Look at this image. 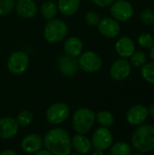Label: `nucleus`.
<instances>
[{"label":"nucleus","mask_w":154,"mask_h":155,"mask_svg":"<svg viewBox=\"0 0 154 155\" xmlns=\"http://www.w3.org/2000/svg\"><path fill=\"white\" fill-rule=\"evenodd\" d=\"M44 146L54 155H69L72 153L71 137L68 132L60 127L50 129L43 138Z\"/></svg>","instance_id":"1"},{"label":"nucleus","mask_w":154,"mask_h":155,"mask_svg":"<svg viewBox=\"0 0 154 155\" xmlns=\"http://www.w3.org/2000/svg\"><path fill=\"white\" fill-rule=\"evenodd\" d=\"M133 148L141 153H148L154 151V126L152 124H141L132 135Z\"/></svg>","instance_id":"2"},{"label":"nucleus","mask_w":154,"mask_h":155,"mask_svg":"<svg viewBox=\"0 0 154 155\" xmlns=\"http://www.w3.org/2000/svg\"><path fill=\"white\" fill-rule=\"evenodd\" d=\"M95 113L90 108L82 107L77 109L72 117L73 128L76 134H88L95 123Z\"/></svg>","instance_id":"3"},{"label":"nucleus","mask_w":154,"mask_h":155,"mask_svg":"<svg viewBox=\"0 0 154 155\" xmlns=\"http://www.w3.org/2000/svg\"><path fill=\"white\" fill-rule=\"evenodd\" d=\"M68 33V26L66 23L58 18L48 20L44 29V39L52 44L58 43L64 40Z\"/></svg>","instance_id":"4"},{"label":"nucleus","mask_w":154,"mask_h":155,"mask_svg":"<svg viewBox=\"0 0 154 155\" xmlns=\"http://www.w3.org/2000/svg\"><path fill=\"white\" fill-rule=\"evenodd\" d=\"M77 64L79 69L86 73L98 72L103 65L101 56L93 51L82 52L77 57Z\"/></svg>","instance_id":"5"},{"label":"nucleus","mask_w":154,"mask_h":155,"mask_svg":"<svg viewBox=\"0 0 154 155\" xmlns=\"http://www.w3.org/2000/svg\"><path fill=\"white\" fill-rule=\"evenodd\" d=\"M70 114V107L66 103L58 102L51 104L46 112L45 118L49 124L53 125H58L67 120Z\"/></svg>","instance_id":"6"},{"label":"nucleus","mask_w":154,"mask_h":155,"mask_svg":"<svg viewBox=\"0 0 154 155\" xmlns=\"http://www.w3.org/2000/svg\"><path fill=\"white\" fill-rule=\"evenodd\" d=\"M29 65V56L23 51L13 52L7 59V69L15 75L24 74Z\"/></svg>","instance_id":"7"},{"label":"nucleus","mask_w":154,"mask_h":155,"mask_svg":"<svg viewBox=\"0 0 154 155\" xmlns=\"http://www.w3.org/2000/svg\"><path fill=\"white\" fill-rule=\"evenodd\" d=\"M91 141H92L93 148L103 152L108 150L112 146L113 136L112 132L109 130V128L101 126L94 131Z\"/></svg>","instance_id":"8"},{"label":"nucleus","mask_w":154,"mask_h":155,"mask_svg":"<svg viewBox=\"0 0 154 155\" xmlns=\"http://www.w3.org/2000/svg\"><path fill=\"white\" fill-rule=\"evenodd\" d=\"M133 5L126 0H114L111 5V14L117 21L125 22L133 17Z\"/></svg>","instance_id":"9"},{"label":"nucleus","mask_w":154,"mask_h":155,"mask_svg":"<svg viewBox=\"0 0 154 155\" xmlns=\"http://www.w3.org/2000/svg\"><path fill=\"white\" fill-rule=\"evenodd\" d=\"M131 64L125 58L114 61L110 68V75L114 81H123L131 74Z\"/></svg>","instance_id":"10"},{"label":"nucleus","mask_w":154,"mask_h":155,"mask_svg":"<svg viewBox=\"0 0 154 155\" xmlns=\"http://www.w3.org/2000/svg\"><path fill=\"white\" fill-rule=\"evenodd\" d=\"M97 26L101 35L107 38H114L121 32V26L118 21L111 17H104L101 19Z\"/></svg>","instance_id":"11"},{"label":"nucleus","mask_w":154,"mask_h":155,"mask_svg":"<svg viewBox=\"0 0 154 155\" xmlns=\"http://www.w3.org/2000/svg\"><path fill=\"white\" fill-rule=\"evenodd\" d=\"M148 117L147 108L143 104L133 105L126 114V120L131 125L138 126L143 124Z\"/></svg>","instance_id":"12"},{"label":"nucleus","mask_w":154,"mask_h":155,"mask_svg":"<svg viewBox=\"0 0 154 155\" xmlns=\"http://www.w3.org/2000/svg\"><path fill=\"white\" fill-rule=\"evenodd\" d=\"M19 125L16 119L5 116L0 119V139L8 140L15 136L18 133Z\"/></svg>","instance_id":"13"},{"label":"nucleus","mask_w":154,"mask_h":155,"mask_svg":"<svg viewBox=\"0 0 154 155\" xmlns=\"http://www.w3.org/2000/svg\"><path fill=\"white\" fill-rule=\"evenodd\" d=\"M43 137L37 134H30L23 138L21 141V148L26 153H35L38 150L43 148Z\"/></svg>","instance_id":"14"},{"label":"nucleus","mask_w":154,"mask_h":155,"mask_svg":"<svg viewBox=\"0 0 154 155\" xmlns=\"http://www.w3.org/2000/svg\"><path fill=\"white\" fill-rule=\"evenodd\" d=\"M79 67L77 64V60L74 57L68 56L66 54L61 55L58 58V70L64 76H74Z\"/></svg>","instance_id":"15"},{"label":"nucleus","mask_w":154,"mask_h":155,"mask_svg":"<svg viewBox=\"0 0 154 155\" xmlns=\"http://www.w3.org/2000/svg\"><path fill=\"white\" fill-rule=\"evenodd\" d=\"M15 8L18 15L24 19H31L37 14V5L34 0H18Z\"/></svg>","instance_id":"16"},{"label":"nucleus","mask_w":154,"mask_h":155,"mask_svg":"<svg viewBox=\"0 0 154 155\" xmlns=\"http://www.w3.org/2000/svg\"><path fill=\"white\" fill-rule=\"evenodd\" d=\"M72 149L79 154H87L92 151V141L85 134H77L71 138Z\"/></svg>","instance_id":"17"},{"label":"nucleus","mask_w":154,"mask_h":155,"mask_svg":"<svg viewBox=\"0 0 154 155\" xmlns=\"http://www.w3.org/2000/svg\"><path fill=\"white\" fill-rule=\"evenodd\" d=\"M115 51L122 58H128L135 51L134 42L128 36H123L116 42Z\"/></svg>","instance_id":"18"},{"label":"nucleus","mask_w":154,"mask_h":155,"mask_svg":"<svg viewBox=\"0 0 154 155\" xmlns=\"http://www.w3.org/2000/svg\"><path fill=\"white\" fill-rule=\"evenodd\" d=\"M83 42L79 37L71 36L64 44V52L68 56L77 58L83 52Z\"/></svg>","instance_id":"19"},{"label":"nucleus","mask_w":154,"mask_h":155,"mask_svg":"<svg viewBox=\"0 0 154 155\" xmlns=\"http://www.w3.org/2000/svg\"><path fill=\"white\" fill-rule=\"evenodd\" d=\"M81 5V0H58V11L65 16H71L77 13Z\"/></svg>","instance_id":"20"},{"label":"nucleus","mask_w":154,"mask_h":155,"mask_svg":"<svg viewBox=\"0 0 154 155\" xmlns=\"http://www.w3.org/2000/svg\"><path fill=\"white\" fill-rule=\"evenodd\" d=\"M40 12H41L42 16L44 19H46V20L53 19L57 15V13H58L57 4H55L54 1H50V0L46 1L44 3H43Z\"/></svg>","instance_id":"21"},{"label":"nucleus","mask_w":154,"mask_h":155,"mask_svg":"<svg viewBox=\"0 0 154 155\" xmlns=\"http://www.w3.org/2000/svg\"><path fill=\"white\" fill-rule=\"evenodd\" d=\"M95 120L103 127L110 128L114 124V117L109 111H99L95 115Z\"/></svg>","instance_id":"22"},{"label":"nucleus","mask_w":154,"mask_h":155,"mask_svg":"<svg viewBox=\"0 0 154 155\" xmlns=\"http://www.w3.org/2000/svg\"><path fill=\"white\" fill-rule=\"evenodd\" d=\"M111 148V154L113 155H130L132 154V147L124 142L115 143Z\"/></svg>","instance_id":"23"},{"label":"nucleus","mask_w":154,"mask_h":155,"mask_svg":"<svg viewBox=\"0 0 154 155\" xmlns=\"http://www.w3.org/2000/svg\"><path fill=\"white\" fill-rule=\"evenodd\" d=\"M141 74L146 82L154 84V62L145 63L142 66Z\"/></svg>","instance_id":"24"},{"label":"nucleus","mask_w":154,"mask_h":155,"mask_svg":"<svg viewBox=\"0 0 154 155\" xmlns=\"http://www.w3.org/2000/svg\"><path fill=\"white\" fill-rule=\"evenodd\" d=\"M33 120H34V115L29 110L21 111L16 117V122L19 127H27L32 124Z\"/></svg>","instance_id":"25"},{"label":"nucleus","mask_w":154,"mask_h":155,"mask_svg":"<svg viewBox=\"0 0 154 155\" xmlns=\"http://www.w3.org/2000/svg\"><path fill=\"white\" fill-rule=\"evenodd\" d=\"M130 57H131L130 64H131V65H133L134 67H142L147 62L146 54L141 51H138V52L134 51V53Z\"/></svg>","instance_id":"26"},{"label":"nucleus","mask_w":154,"mask_h":155,"mask_svg":"<svg viewBox=\"0 0 154 155\" xmlns=\"http://www.w3.org/2000/svg\"><path fill=\"white\" fill-rule=\"evenodd\" d=\"M15 6V0H0V15H6L12 13Z\"/></svg>","instance_id":"27"},{"label":"nucleus","mask_w":154,"mask_h":155,"mask_svg":"<svg viewBox=\"0 0 154 155\" xmlns=\"http://www.w3.org/2000/svg\"><path fill=\"white\" fill-rule=\"evenodd\" d=\"M138 43L143 48H149L150 49L154 45V38L152 35H150L148 33H144V34H142L138 37Z\"/></svg>","instance_id":"28"},{"label":"nucleus","mask_w":154,"mask_h":155,"mask_svg":"<svg viewBox=\"0 0 154 155\" xmlns=\"http://www.w3.org/2000/svg\"><path fill=\"white\" fill-rule=\"evenodd\" d=\"M84 19H85V22L87 25H91V26H96L100 20H101V17H100V15L95 12V11H88L85 15H84Z\"/></svg>","instance_id":"29"},{"label":"nucleus","mask_w":154,"mask_h":155,"mask_svg":"<svg viewBox=\"0 0 154 155\" xmlns=\"http://www.w3.org/2000/svg\"><path fill=\"white\" fill-rule=\"evenodd\" d=\"M141 21L145 25H152L154 24V12L152 9L146 8L141 13Z\"/></svg>","instance_id":"30"},{"label":"nucleus","mask_w":154,"mask_h":155,"mask_svg":"<svg viewBox=\"0 0 154 155\" xmlns=\"http://www.w3.org/2000/svg\"><path fill=\"white\" fill-rule=\"evenodd\" d=\"M91 1L99 7H107L114 2V0H91Z\"/></svg>","instance_id":"31"},{"label":"nucleus","mask_w":154,"mask_h":155,"mask_svg":"<svg viewBox=\"0 0 154 155\" xmlns=\"http://www.w3.org/2000/svg\"><path fill=\"white\" fill-rule=\"evenodd\" d=\"M35 155H52V153L47 150V149H43V148H41L40 150H38L35 153Z\"/></svg>","instance_id":"32"},{"label":"nucleus","mask_w":154,"mask_h":155,"mask_svg":"<svg viewBox=\"0 0 154 155\" xmlns=\"http://www.w3.org/2000/svg\"><path fill=\"white\" fill-rule=\"evenodd\" d=\"M17 153L13 150H4L0 152V155H16Z\"/></svg>","instance_id":"33"},{"label":"nucleus","mask_w":154,"mask_h":155,"mask_svg":"<svg viewBox=\"0 0 154 155\" xmlns=\"http://www.w3.org/2000/svg\"><path fill=\"white\" fill-rule=\"evenodd\" d=\"M147 111H148V115H150L152 118H154V104H152L147 108Z\"/></svg>","instance_id":"34"},{"label":"nucleus","mask_w":154,"mask_h":155,"mask_svg":"<svg viewBox=\"0 0 154 155\" xmlns=\"http://www.w3.org/2000/svg\"><path fill=\"white\" fill-rule=\"evenodd\" d=\"M150 57L154 62V45L150 48Z\"/></svg>","instance_id":"35"},{"label":"nucleus","mask_w":154,"mask_h":155,"mask_svg":"<svg viewBox=\"0 0 154 155\" xmlns=\"http://www.w3.org/2000/svg\"><path fill=\"white\" fill-rule=\"evenodd\" d=\"M93 155H97V154L102 155V154H103V151H100V150H95V151L93 153Z\"/></svg>","instance_id":"36"},{"label":"nucleus","mask_w":154,"mask_h":155,"mask_svg":"<svg viewBox=\"0 0 154 155\" xmlns=\"http://www.w3.org/2000/svg\"><path fill=\"white\" fill-rule=\"evenodd\" d=\"M153 32H154V24H153Z\"/></svg>","instance_id":"37"}]
</instances>
